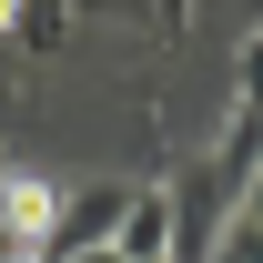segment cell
Segmentation results:
<instances>
[{
	"label": "cell",
	"mask_w": 263,
	"mask_h": 263,
	"mask_svg": "<svg viewBox=\"0 0 263 263\" xmlns=\"http://www.w3.org/2000/svg\"><path fill=\"white\" fill-rule=\"evenodd\" d=\"M51 233H61V182L41 162H10L0 172V243H41L51 253Z\"/></svg>",
	"instance_id": "cell-1"
},
{
	"label": "cell",
	"mask_w": 263,
	"mask_h": 263,
	"mask_svg": "<svg viewBox=\"0 0 263 263\" xmlns=\"http://www.w3.org/2000/svg\"><path fill=\"white\" fill-rule=\"evenodd\" d=\"M111 253L122 263H172V182H132L122 223H111Z\"/></svg>",
	"instance_id": "cell-2"
},
{
	"label": "cell",
	"mask_w": 263,
	"mask_h": 263,
	"mask_svg": "<svg viewBox=\"0 0 263 263\" xmlns=\"http://www.w3.org/2000/svg\"><path fill=\"white\" fill-rule=\"evenodd\" d=\"M122 202H132V172H122V182H61V233H51V253H71V243H111Z\"/></svg>",
	"instance_id": "cell-3"
},
{
	"label": "cell",
	"mask_w": 263,
	"mask_h": 263,
	"mask_svg": "<svg viewBox=\"0 0 263 263\" xmlns=\"http://www.w3.org/2000/svg\"><path fill=\"white\" fill-rule=\"evenodd\" d=\"M10 41L51 61V51H71V41H81V10H71V0H21V21H10Z\"/></svg>",
	"instance_id": "cell-4"
},
{
	"label": "cell",
	"mask_w": 263,
	"mask_h": 263,
	"mask_svg": "<svg viewBox=\"0 0 263 263\" xmlns=\"http://www.w3.org/2000/svg\"><path fill=\"white\" fill-rule=\"evenodd\" d=\"M233 101L263 111V21H243V41H233Z\"/></svg>",
	"instance_id": "cell-5"
},
{
	"label": "cell",
	"mask_w": 263,
	"mask_h": 263,
	"mask_svg": "<svg viewBox=\"0 0 263 263\" xmlns=\"http://www.w3.org/2000/svg\"><path fill=\"white\" fill-rule=\"evenodd\" d=\"M202 263H263V223L223 213V233H213V253H202Z\"/></svg>",
	"instance_id": "cell-6"
},
{
	"label": "cell",
	"mask_w": 263,
	"mask_h": 263,
	"mask_svg": "<svg viewBox=\"0 0 263 263\" xmlns=\"http://www.w3.org/2000/svg\"><path fill=\"white\" fill-rule=\"evenodd\" d=\"M233 213H243V223H263V162L243 172V182H233Z\"/></svg>",
	"instance_id": "cell-7"
},
{
	"label": "cell",
	"mask_w": 263,
	"mask_h": 263,
	"mask_svg": "<svg viewBox=\"0 0 263 263\" xmlns=\"http://www.w3.org/2000/svg\"><path fill=\"white\" fill-rule=\"evenodd\" d=\"M10 21H21V0H0V41H10Z\"/></svg>",
	"instance_id": "cell-8"
},
{
	"label": "cell",
	"mask_w": 263,
	"mask_h": 263,
	"mask_svg": "<svg viewBox=\"0 0 263 263\" xmlns=\"http://www.w3.org/2000/svg\"><path fill=\"white\" fill-rule=\"evenodd\" d=\"M10 162H21V152H10V142H0V172H10Z\"/></svg>",
	"instance_id": "cell-9"
}]
</instances>
